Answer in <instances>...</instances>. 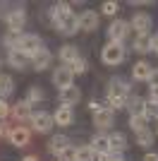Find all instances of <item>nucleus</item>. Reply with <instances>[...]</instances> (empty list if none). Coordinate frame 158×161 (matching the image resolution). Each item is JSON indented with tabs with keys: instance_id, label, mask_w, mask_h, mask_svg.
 <instances>
[{
	"instance_id": "obj_1",
	"label": "nucleus",
	"mask_w": 158,
	"mask_h": 161,
	"mask_svg": "<svg viewBox=\"0 0 158 161\" xmlns=\"http://www.w3.org/2000/svg\"><path fill=\"white\" fill-rule=\"evenodd\" d=\"M132 89L125 80H110L108 82V108L110 111H120L125 108L127 99H129Z\"/></svg>"
},
{
	"instance_id": "obj_2",
	"label": "nucleus",
	"mask_w": 158,
	"mask_h": 161,
	"mask_svg": "<svg viewBox=\"0 0 158 161\" xmlns=\"http://www.w3.org/2000/svg\"><path fill=\"white\" fill-rule=\"evenodd\" d=\"M125 58H127L125 43H113V41H108L103 46V51H101V60L108 67H118L120 63H125Z\"/></svg>"
},
{
	"instance_id": "obj_3",
	"label": "nucleus",
	"mask_w": 158,
	"mask_h": 161,
	"mask_svg": "<svg viewBox=\"0 0 158 161\" xmlns=\"http://www.w3.org/2000/svg\"><path fill=\"white\" fill-rule=\"evenodd\" d=\"M29 123H31V130L39 132V135H48L53 130V125H55L53 113H48V111H34L31 118H29Z\"/></svg>"
},
{
	"instance_id": "obj_4",
	"label": "nucleus",
	"mask_w": 158,
	"mask_h": 161,
	"mask_svg": "<svg viewBox=\"0 0 158 161\" xmlns=\"http://www.w3.org/2000/svg\"><path fill=\"white\" fill-rule=\"evenodd\" d=\"M41 48H43V41H41L39 34H22V41H19V48H17V51H22V53L31 60Z\"/></svg>"
},
{
	"instance_id": "obj_5",
	"label": "nucleus",
	"mask_w": 158,
	"mask_h": 161,
	"mask_svg": "<svg viewBox=\"0 0 158 161\" xmlns=\"http://www.w3.org/2000/svg\"><path fill=\"white\" fill-rule=\"evenodd\" d=\"M132 31H137V36H151V27H153V17L149 12H134L129 22Z\"/></svg>"
},
{
	"instance_id": "obj_6",
	"label": "nucleus",
	"mask_w": 158,
	"mask_h": 161,
	"mask_svg": "<svg viewBox=\"0 0 158 161\" xmlns=\"http://www.w3.org/2000/svg\"><path fill=\"white\" fill-rule=\"evenodd\" d=\"M129 31H132L129 22H125V19H115L110 27H108V39H110L113 43H125V39L129 36Z\"/></svg>"
},
{
	"instance_id": "obj_7",
	"label": "nucleus",
	"mask_w": 158,
	"mask_h": 161,
	"mask_svg": "<svg viewBox=\"0 0 158 161\" xmlns=\"http://www.w3.org/2000/svg\"><path fill=\"white\" fill-rule=\"evenodd\" d=\"M5 24H7V29H10V31L22 34V29H24V24H26V12L22 10V7L10 10V12L5 14Z\"/></svg>"
},
{
	"instance_id": "obj_8",
	"label": "nucleus",
	"mask_w": 158,
	"mask_h": 161,
	"mask_svg": "<svg viewBox=\"0 0 158 161\" xmlns=\"http://www.w3.org/2000/svg\"><path fill=\"white\" fill-rule=\"evenodd\" d=\"M72 80H74V75H72V70H70L67 65H60V67L53 70V84L58 87V92L60 89L72 87Z\"/></svg>"
},
{
	"instance_id": "obj_9",
	"label": "nucleus",
	"mask_w": 158,
	"mask_h": 161,
	"mask_svg": "<svg viewBox=\"0 0 158 161\" xmlns=\"http://www.w3.org/2000/svg\"><path fill=\"white\" fill-rule=\"evenodd\" d=\"M10 144H14V147H26L29 142H31V130L29 128H24V125H14L12 130H10Z\"/></svg>"
},
{
	"instance_id": "obj_10",
	"label": "nucleus",
	"mask_w": 158,
	"mask_h": 161,
	"mask_svg": "<svg viewBox=\"0 0 158 161\" xmlns=\"http://www.w3.org/2000/svg\"><path fill=\"white\" fill-rule=\"evenodd\" d=\"M113 123H115V111H110L108 106H103L101 111L93 113V125H96V130H110Z\"/></svg>"
},
{
	"instance_id": "obj_11",
	"label": "nucleus",
	"mask_w": 158,
	"mask_h": 161,
	"mask_svg": "<svg viewBox=\"0 0 158 161\" xmlns=\"http://www.w3.org/2000/svg\"><path fill=\"white\" fill-rule=\"evenodd\" d=\"M89 147H91V152L96 154V159H101V156L110 154V142H108V135H93L91 142H89Z\"/></svg>"
},
{
	"instance_id": "obj_12",
	"label": "nucleus",
	"mask_w": 158,
	"mask_h": 161,
	"mask_svg": "<svg viewBox=\"0 0 158 161\" xmlns=\"http://www.w3.org/2000/svg\"><path fill=\"white\" fill-rule=\"evenodd\" d=\"M153 70H156V67H153L149 60H137L134 67H132V77H134L137 82H149L151 75H153Z\"/></svg>"
},
{
	"instance_id": "obj_13",
	"label": "nucleus",
	"mask_w": 158,
	"mask_h": 161,
	"mask_svg": "<svg viewBox=\"0 0 158 161\" xmlns=\"http://www.w3.org/2000/svg\"><path fill=\"white\" fill-rule=\"evenodd\" d=\"M58 99H60V106H70L72 108L74 103H79V99H82V89L79 87H67V89H60L58 92Z\"/></svg>"
},
{
	"instance_id": "obj_14",
	"label": "nucleus",
	"mask_w": 158,
	"mask_h": 161,
	"mask_svg": "<svg viewBox=\"0 0 158 161\" xmlns=\"http://www.w3.org/2000/svg\"><path fill=\"white\" fill-rule=\"evenodd\" d=\"M79 29L82 31H96L98 29V12L96 10H84L79 14Z\"/></svg>"
},
{
	"instance_id": "obj_15",
	"label": "nucleus",
	"mask_w": 158,
	"mask_h": 161,
	"mask_svg": "<svg viewBox=\"0 0 158 161\" xmlns=\"http://www.w3.org/2000/svg\"><path fill=\"white\" fill-rule=\"evenodd\" d=\"M55 29H58L60 34H65V36H72V34L79 31V17L74 12H70L65 19L60 22V24H55Z\"/></svg>"
},
{
	"instance_id": "obj_16",
	"label": "nucleus",
	"mask_w": 158,
	"mask_h": 161,
	"mask_svg": "<svg viewBox=\"0 0 158 161\" xmlns=\"http://www.w3.org/2000/svg\"><path fill=\"white\" fill-rule=\"evenodd\" d=\"M53 120H55V125H60V128H70L74 123V111L70 106H58V111L53 113Z\"/></svg>"
},
{
	"instance_id": "obj_17",
	"label": "nucleus",
	"mask_w": 158,
	"mask_h": 161,
	"mask_svg": "<svg viewBox=\"0 0 158 161\" xmlns=\"http://www.w3.org/2000/svg\"><path fill=\"white\" fill-rule=\"evenodd\" d=\"M50 60H53L50 51H48V48H41L39 53L31 58V67L36 70V72H43V70H48V67H50Z\"/></svg>"
},
{
	"instance_id": "obj_18",
	"label": "nucleus",
	"mask_w": 158,
	"mask_h": 161,
	"mask_svg": "<svg viewBox=\"0 0 158 161\" xmlns=\"http://www.w3.org/2000/svg\"><path fill=\"white\" fill-rule=\"evenodd\" d=\"M67 147H72V144H70V137H65V135H55V137H50V142H48V152H50L53 156H60Z\"/></svg>"
},
{
	"instance_id": "obj_19",
	"label": "nucleus",
	"mask_w": 158,
	"mask_h": 161,
	"mask_svg": "<svg viewBox=\"0 0 158 161\" xmlns=\"http://www.w3.org/2000/svg\"><path fill=\"white\" fill-rule=\"evenodd\" d=\"M31 113H34V111H31V103H29V101H19V103H14V106H12V111H10V115H12V118H14V120H29V118H31Z\"/></svg>"
},
{
	"instance_id": "obj_20",
	"label": "nucleus",
	"mask_w": 158,
	"mask_h": 161,
	"mask_svg": "<svg viewBox=\"0 0 158 161\" xmlns=\"http://www.w3.org/2000/svg\"><path fill=\"white\" fill-rule=\"evenodd\" d=\"M29 58H26L24 53H22V51H7V65L10 67H14V70H26V65H29Z\"/></svg>"
},
{
	"instance_id": "obj_21",
	"label": "nucleus",
	"mask_w": 158,
	"mask_h": 161,
	"mask_svg": "<svg viewBox=\"0 0 158 161\" xmlns=\"http://www.w3.org/2000/svg\"><path fill=\"white\" fill-rule=\"evenodd\" d=\"M108 142H110V152L113 154H122L129 144H127V137L122 132H110L108 135Z\"/></svg>"
},
{
	"instance_id": "obj_22",
	"label": "nucleus",
	"mask_w": 158,
	"mask_h": 161,
	"mask_svg": "<svg viewBox=\"0 0 158 161\" xmlns=\"http://www.w3.org/2000/svg\"><path fill=\"white\" fill-rule=\"evenodd\" d=\"M58 55H60V63L70 67L79 58V51H77V46H72V43H65V46H60V53Z\"/></svg>"
},
{
	"instance_id": "obj_23",
	"label": "nucleus",
	"mask_w": 158,
	"mask_h": 161,
	"mask_svg": "<svg viewBox=\"0 0 158 161\" xmlns=\"http://www.w3.org/2000/svg\"><path fill=\"white\" fill-rule=\"evenodd\" d=\"M70 12H72V10H70V3H55V5L50 7V19H53V24H60V22L65 19Z\"/></svg>"
},
{
	"instance_id": "obj_24",
	"label": "nucleus",
	"mask_w": 158,
	"mask_h": 161,
	"mask_svg": "<svg viewBox=\"0 0 158 161\" xmlns=\"http://www.w3.org/2000/svg\"><path fill=\"white\" fill-rule=\"evenodd\" d=\"M125 108L129 111V115H141V113H144V99H141L139 94H129Z\"/></svg>"
},
{
	"instance_id": "obj_25",
	"label": "nucleus",
	"mask_w": 158,
	"mask_h": 161,
	"mask_svg": "<svg viewBox=\"0 0 158 161\" xmlns=\"http://www.w3.org/2000/svg\"><path fill=\"white\" fill-rule=\"evenodd\" d=\"M12 94H14V80L10 75H0V99L7 101V96Z\"/></svg>"
},
{
	"instance_id": "obj_26",
	"label": "nucleus",
	"mask_w": 158,
	"mask_h": 161,
	"mask_svg": "<svg viewBox=\"0 0 158 161\" xmlns=\"http://www.w3.org/2000/svg\"><path fill=\"white\" fill-rule=\"evenodd\" d=\"M132 51L134 53H151V36H137L134 43H132Z\"/></svg>"
},
{
	"instance_id": "obj_27",
	"label": "nucleus",
	"mask_w": 158,
	"mask_h": 161,
	"mask_svg": "<svg viewBox=\"0 0 158 161\" xmlns=\"http://www.w3.org/2000/svg\"><path fill=\"white\" fill-rule=\"evenodd\" d=\"M153 140H156V135H153L149 128L141 130V132H137V147H141V149H149L153 144Z\"/></svg>"
},
{
	"instance_id": "obj_28",
	"label": "nucleus",
	"mask_w": 158,
	"mask_h": 161,
	"mask_svg": "<svg viewBox=\"0 0 158 161\" xmlns=\"http://www.w3.org/2000/svg\"><path fill=\"white\" fill-rule=\"evenodd\" d=\"M146 120H158V101L146 99L144 101V113H141Z\"/></svg>"
},
{
	"instance_id": "obj_29",
	"label": "nucleus",
	"mask_w": 158,
	"mask_h": 161,
	"mask_svg": "<svg viewBox=\"0 0 158 161\" xmlns=\"http://www.w3.org/2000/svg\"><path fill=\"white\" fill-rule=\"evenodd\" d=\"M43 99H46V94H43V89H41V87H36V84H34V87H29V92H26V101H29L31 106L41 103Z\"/></svg>"
},
{
	"instance_id": "obj_30",
	"label": "nucleus",
	"mask_w": 158,
	"mask_h": 161,
	"mask_svg": "<svg viewBox=\"0 0 158 161\" xmlns=\"http://www.w3.org/2000/svg\"><path fill=\"white\" fill-rule=\"evenodd\" d=\"M146 123L149 120H146L144 115H129V128L134 130V135L141 132V130H146Z\"/></svg>"
},
{
	"instance_id": "obj_31",
	"label": "nucleus",
	"mask_w": 158,
	"mask_h": 161,
	"mask_svg": "<svg viewBox=\"0 0 158 161\" xmlns=\"http://www.w3.org/2000/svg\"><path fill=\"white\" fill-rule=\"evenodd\" d=\"M77 161H96V154L91 152V147H79L77 149Z\"/></svg>"
},
{
	"instance_id": "obj_32",
	"label": "nucleus",
	"mask_w": 158,
	"mask_h": 161,
	"mask_svg": "<svg viewBox=\"0 0 158 161\" xmlns=\"http://www.w3.org/2000/svg\"><path fill=\"white\" fill-rule=\"evenodd\" d=\"M19 41H22V34L10 31V34L5 36V46L10 48V51H17V48H19Z\"/></svg>"
},
{
	"instance_id": "obj_33",
	"label": "nucleus",
	"mask_w": 158,
	"mask_h": 161,
	"mask_svg": "<svg viewBox=\"0 0 158 161\" xmlns=\"http://www.w3.org/2000/svg\"><path fill=\"white\" fill-rule=\"evenodd\" d=\"M101 10H103V14H108V17H115L120 10V5L115 3V0H105L103 5H101Z\"/></svg>"
},
{
	"instance_id": "obj_34",
	"label": "nucleus",
	"mask_w": 158,
	"mask_h": 161,
	"mask_svg": "<svg viewBox=\"0 0 158 161\" xmlns=\"http://www.w3.org/2000/svg\"><path fill=\"white\" fill-rule=\"evenodd\" d=\"M70 70H72V75H84L86 72V60L84 58H77V60L70 65Z\"/></svg>"
},
{
	"instance_id": "obj_35",
	"label": "nucleus",
	"mask_w": 158,
	"mask_h": 161,
	"mask_svg": "<svg viewBox=\"0 0 158 161\" xmlns=\"http://www.w3.org/2000/svg\"><path fill=\"white\" fill-rule=\"evenodd\" d=\"M58 161H77V149H74V147H67L65 152L58 156Z\"/></svg>"
},
{
	"instance_id": "obj_36",
	"label": "nucleus",
	"mask_w": 158,
	"mask_h": 161,
	"mask_svg": "<svg viewBox=\"0 0 158 161\" xmlns=\"http://www.w3.org/2000/svg\"><path fill=\"white\" fill-rule=\"evenodd\" d=\"M10 111H12V106H7V101H5V99H0V120H7Z\"/></svg>"
},
{
	"instance_id": "obj_37",
	"label": "nucleus",
	"mask_w": 158,
	"mask_h": 161,
	"mask_svg": "<svg viewBox=\"0 0 158 161\" xmlns=\"http://www.w3.org/2000/svg\"><path fill=\"white\" fill-rule=\"evenodd\" d=\"M10 125H7V120H0V137H10Z\"/></svg>"
},
{
	"instance_id": "obj_38",
	"label": "nucleus",
	"mask_w": 158,
	"mask_h": 161,
	"mask_svg": "<svg viewBox=\"0 0 158 161\" xmlns=\"http://www.w3.org/2000/svg\"><path fill=\"white\" fill-rule=\"evenodd\" d=\"M98 161H125V159H122V154H113V152H110V154H105V156H101Z\"/></svg>"
},
{
	"instance_id": "obj_39",
	"label": "nucleus",
	"mask_w": 158,
	"mask_h": 161,
	"mask_svg": "<svg viewBox=\"0 0 158 161\" xmlns=\"http://www.w3.org/2000/svg\"><path fill=\"white\" fill-rule=\"evenodd\" d=\"M103 108V103H98V101H89V111L91 113H96V111H101Z\"/></svg>"
},
{
	"instance_id": "obj_40",
	"label": "nucleus",
	"mask_w": 158,
	"mask_h": 161,
	"mask_svg": "<svg viewBox=\"0 0 158 161\" xmlns=\"http://www.w3.org/2000/svg\"><path fill=\"white\" fill-rule=\"evenodd\" d=\"M149 84H151V87H158V70H153L151 80H149Z\"/></svg>"
},
{
	"instance_id": "obj_41",
	"label": "nucleus",
	"mask_w": 158,
	"mask_h": 161,
	"mask_svg": "<svg viewBox=\"0 0 158 161\" xmlns=\"http://www.w3.org/2000/svg\"><path fill=\"white\" fill-rule=\"evenodd\" d=\"M151 51H153V53H158V34H156V36H151Z\"/></svg>"
},
{
	"instance_id": "obj_42",
	"label": "nucleus",
	"mask_w": 158,
	"mask_h": 161,
	"mask_svg": "<svg viewBox=\"0 0 158 161\" xmlns=\"http://www.w3.org/2000/svg\"><path fill=\"white\" fill-rule=\"evenodd\" d=\"M144 161H158V154H153V152H149V154L144 156Z\"/></svg>"
},
{
	"instance_id": "obj_43",
	"label": "nucleus",
	"mask_w": 158,
	"mask_h": 161,
	"mask_svg": "<svg viewBox=\"0 0 158 161\" xmlns=\"http://www.w3.org/2000/svg\"><path fill=\"white\" fill-rule=\"evenodd\" d=\"M149 92H151V99L158 101V87H149Z\"/></svg>"
},
{
	"instance_id": "obj_44",
	"label": "nucleus",
	"mask_w": 158,
	"mask_h": 161,
	"mask_svg": "<svg viewBox=\"0 0 158 161\" xmlns=\"http://www.w3.org/2000/svg\"><path fill=\"white\" fill-rule=\"evenodd\" d=\"M22 161H39V159H36V156L31 154V156H24V159H22Z\"/></svg>"
},
{
	"instance_id": "obj_45",
	"label": "nucleus",
	"mask_w": 158,
	"mask_h": 161,
	"mask_svg": "<svg viewBox=\"0 0 158 161\" xmlns=\"http://www.w3.org/2000/svg\"><path fill=\"white\" fill-rule=\"evenodd\" d=\"M156 132H158V120H156Z\"/></svg>"
},
{
	"instance_id": "obj_46",
	"label": "nucleus",
	"mask_w": 158,
	"mask_h": 161,
	"mask_svg": "<svg viewBox=\"0 0 158 161\" xmlns=\"http://www.w3.org/2000/svg\"><path fill=\"white\" fill-rule=\"evenodd\" d=\"M0 65H3V60H0Z\"/></svg>"
}]
</instances>
